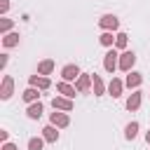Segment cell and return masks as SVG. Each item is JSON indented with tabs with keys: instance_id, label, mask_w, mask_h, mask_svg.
I'll return each instance as SVG.
<instances>
[{
	"instance_id": "6da1fadb",
	"label": "cell",
	"mask_w": 150,
	"mask_h": 150,
	"mask_svg": "<svg viewBox=\"0 0 150 150\" xmlns=\"http://www.w3.org/2000/svg\"><path fill=\"white\" fill-rule=\"evenodd\" d=\"M101 28H105V30H115L117 26H120V21H117V16H112V14H105V16H101Z\"/></svg>"
},
{
	"instance_id": "7a4b0ae2",
	"label": "cell",
	"mask_w": 150,
	"mask_h": 150,
	"mask_svg": "<svg viewBox=\"0 0 150 150\" xmlns=\"http://www.w3.org/2000/svg\"><path fill=\"white\" fill-rule=\"evenodd\" d=\"M103 66H105V70H108V73H112V70L120 66V63H117V52H112V49H110V52L105 54V59H103Z\"/></svg>"
},
{
	"instance_id": "3957f363",
	"label": "cell",
	"mask_w": 150,
	"mask_h": 150,
	"mask_svg": "<svg viewBox=\"0 0 150 150\" xmlns=\"http://www.w3.org/2000/svg\"><path fill=\"white\" fill-rule=\"evenodd\" d=\"M134 61H136V56H134L131 52H124V54H122V59H120V68H122L124 73H129V70H131V66H134Z\"/></svg>"
},
{
	"instance_id": "277c9868",
	"label": "cell",
	"mask_w": 150,
	"mask_h": 150,
	"mask_svg": "<svg viewBox=\"0 0 150 150\" xmlns=\"http://www.w3.org/2000/svg\"><path fill=\"white\" fill-rule=\"evenodd\" d=\"M52 105H54V110H66V112H70V110H73L70 98H61V96H56V98L52 101Z\"/></svg>"
},
{
	"instance_id": "5b68a950",
	"label": "cell",
	"mask_w": 150,
	"mask_h": 150,
	"mask_svg": "<svg viewBox=\"0 0 150 150\" xmlns=\"http://www.w3.org/2000/svg\"><path fill=\"white\" fill-rule=\"evenodd\" d=\"M61 75H63V80L68 82V80H75V77H80V70H77V66H66L63 70H61Z\"/></svg>"
},
{
	"instance_id": "8992f818",
	"label": "cell",
	"mask_w": 150,
	"mask_h": 150,
	"mask_svg": "<svg viewBox=\"0 0 150 150\" xmlns=\"http://www.w3.org/2000/svg\"><path fill=\"white\" fill-rule=\"evenodd\" d=\"M68 115H63V112H52V124L54 127H68Z\"/></svg>"
},
{
	"instance_id": "52a82bcc",
	"label": "cell",
	"mask_w": 150,
	"mask_h": 150,
	"mask_svg": "<svg viewBox=\"0 0 150 150\" xmlns=\"http://www.w3.org/2000/svg\"><path fill=\"white\" fill-rule=\"evenodd\" d=\"M42 136H45V141L54 143V141L59 138V131H56V127H54V124H49V127H45V129H42Z\"/></svg>"
},
{
	"instance_id": "ba28073f",
	"label": "cell",
	"mask_w": 150,
	"mask_h": 150,
	"mask_svg": "<svg viewBox=\"0 0 150 150\" xmlns=\"http://www.w3.org/2000/svg\"><path fill=\"white\" fill-rule=\"evenodd\" d=\"M143 82V77H141V73H129L127 75V87H131V89H136L138 84Z\"/></svg>"
},
{
	"instance_id": "9c48e42d",
	"label": "cell",
	"mask_w": 150,
	"mask_h": 150,
	"mask_svg": "<svg viewBox=\"0 0 150 150\" xmlns=\"http://www.w3.org/2000/svg\"><path fill=\"white\" fill-rule=\"evenodd\" d=\"M12 84H14V82H12V77L7 75V77L2 80V91H0L2 98H9V96H12Z\"/></svg>"
},
{
	"instance_id": "30bf717a",
	"label": "cell",
	"mask_w": 150,
	"mask_h": 150,
	"mask_svg": "<svg viewBox=\"0 0 150 150\" xmlns=\"http://www.w3.org/2000/svg\"><path fill=\"white\" fill-rule=\"evenodd\" d=\"M56 89H59V91H61L66 98H73V96H75V89H73V87H70L66 80H63V82H59V87H56Z\"/></svg>"
},
{
	"instance_id": "8fae6325",
	"label": "cell",
	"mask_w": 150,
	"mask_h": 150,
	"mask_svg": "<svg viewBox=\"0 0 150 150\" xmlns=\"http://www.w3.org/2000/svg\"><path fill=\"white\" fill-rule=\"evenodd\" d=\"M138 105H141V94L134 91V94L127 98V108H129V110H138Z\"/></svg>"
},
{
	"instance_id": "7c38bea8",
	"label": "cell",
	"mask_w": 150,
	"mask_h": 150,
	"mask_svg": "<svg viewBox=\"0 0 150 150\" xmlns=\"http://www.w3.org/2000/svg\"><path fill=\"white\" fill-rule=\"evenodd\" d=\"M52 70H54V61H52V59H47V61H42V63L38 66V73H40V75H49Z\"/></svg>"
},
{
	"instance_id": "4fadbf2b",
	"label": "cell",
	"mask_w": 150,
	"mask_h": 150,
	"mask_svg": "<svg viewBox=\"0 0 150 150\" xmlns=\"http://www.w3.org/2000/svg\"><path fill=\"white\" fill-rule=\"evenodd\" d=\"M91 80H94L91 75H80V77H77V91H87Z\"/></svg>"
},
{
	"instance_id": "5bb4252c",
	"label": "cell",
	"mask_w": 150,
	"mask_h": 150,
	"mask_svg": "<svg viewBox=\"0 0 150 150\" xmlns=\"http://www.w3.org/2000/svg\"><path fill=\"white\" fill-rule=\"evenodd\" d=\"M42 115V103H33V105H28V117L30 120H38Z\"/></svg>"
},
{
	"instance_id": "9a60e30c",
	"label": "cell",
	"mask_w": 150,
	"mask_h": 150,
	"mask_svg": "<svg viewBox=\"0 0 150 150\" xmlns=\"http://www.w3.org/2000/svg\"><path fill=\"white\" fill-rule=\"evenodd\" d=\"M30 84H33V87H40V89H47V87H49V80H47V77L33 75V77H30Z\"/></svg>"
},
{
	"instance_id": "2e32d148",
	"label": "cell",
	"mask_w": 150,
	"mask_h": 150,
	"mask_svg": "<svg viewBox=\"0 0 150 150\" xmlns=\"http://www.w3.org/2000/svg\"><path fill=\"white\" fill-rule=\"evenodd\" d=\"M2 42H5V47H14V45H19V33H7Z\"/></svg>"
},
{
	"instance_id": "e0dca14e",
	"label": "cell",
	"mask_w": 150,
	"mask_h": 150,
	"mask_svg": "<svg viewBox=\"0 0 150 150\" xmlns=\"http://www.w3.org/2000/svg\"><path fill=\"white\" fill-rule=\"evenodd\" d=\"M124 131H127V138L131 141V138H136V131H138V124H136V122H129Z\"/></svg>"
},
{
	"instance_id": "ac0fdd59",
	"label": "cell",
	"mask_w": 150,
	"mask_h": 150,
	"mask_svg": "<svg viewBox=\"0 0 150 150\" xmlns=\"http://www.w3.org/2000/svg\"><path fill=\"white\" fill-rule=\"evenodd\" d=\"M110 94H112V96H120V94H122V82H120V80H112V82H110Z\"/></svg>"
},
{
	"instance_id": "d6986e66",
	"label": "cell",
	"mask_w": 150,
	"mask_h": 150,
	"mask_svg": "<svg viewBox=\"0 0 150 150\" xmlns=\"http://www.w3.org/2000/svg\"><path fill=\"white\" fill-rule=\"evenodd\" d=\"M91 77H94V94H98V96H101V94H103V82H101V77H98V75H91Z\"/></svg>"
},
{
	"instance_id": "ffe728a7",
	"label": "cell",
	"mask_w": 150,
	"mask_h": 150,
	"mask_svg": "<svg viewBox=\"0 0 150 150\" xmlns=\"http://www.w3.org/2000/svg\"><path fill=\"white\" fill-rule=\"evenodd\" d=\"M35 98H38V89H33V87H30V89H26V91H23V101H28V103H30V101H35Z\"/></svg>"
},
{
	"instance_id": "44dd1931",
	"label": "cell",
	"mask_w": 150,
	"mask_h": 150,
	"mask_svg": "<svg viewBox=\"0 0 150 150\" xmlns=\"http://www.w3.org/2000/svg\"><path fill=\"white\" fill-rule=\"evenodd\" d=\"M28 150H42V138H30L28 141Z\"/></svg>"
},
{
	"instance_id": "7402d4cb",
	"label": "cell",
	"mask_w": 150,
	"mask_h": 150,
	"mask_svg": "<svg viewBox=\"0 0 150 150\" xmlns=\"http://www.w3.org/2000/svg\"><path fill=\"white\" fill-rule=\"evenodd\" d=\"M115 45H117L120 49H124V47H127V35H124V33H120V35H115Z\"/></svg>"
},
{
	"instance_id": "603a6c76",
	"label": "cell",
	"mask_w": 150,
	"mask_h": 150,
	"mask_svg": "<svg viewBox=\"0 0 150 150\" xmlns=\"http://www.w3.org/2000/svg\"><path fill=\"white\" fill-rule=\"evenodd\" d=\"M112 40H115V38H112V33H103V35H101V45H105V47H110V45H112Z\"/></svg>"
},
{
	"instance_id": "cb8c5ba5",
	"label": "cell",
	"mask_w": 150,
	"mask_h": 150,
	"mask_svg": "<svg viewBox=\"0 0 150 150\" xmlns=\"http://www.w3.org/2000/svg\"><path fill=\"white\" fill-rule=\"evenodd\" d=\"M0 28H2V33H7V30H9V28H12V21H9V19H5V21H2V26H0Z\"/></svg>"
},
{
	"instance_id": "d4e9b609",
	"label": "cell",
	"mask_w": 150,
	"mask_h": 150,
	"mask_svg": "<svg viewBox=\"0 0 150 150\" xmlns=\"http://www.w3.org/2000/svg\"><path fill=\"white\" fill-rule=\"evenodd\" d=\"M7 7H9V2L7 0H0V12H7Z\"/></svg>"
},
{
	"instance_id": "484cf974",
	"label": "cell",
	"mask_w": 150,
	"mask_h": 150,
	"mask_svg": "<svg viewBox=\"0 0 150 150\" xmlns=\"http://www.w3.org/2000/svg\"><path fill=\"white\" fill-rule=\"evenodd\" d=\"M2 150H16V145H12V143H5V145H2Z\"/></svg>"
},
{
	"instance_id": "4316f807",
	"label": "cell",
	"mask_w": 150,
	"mask_h": 150,
	"mask_svg": "<svg viewBox=\"0 0 150 150\" xmlns=\"http://www.w3.org/2000/svg\"><path fill=\"white\" fill-rule=\"evenodd\" d=\"M145 138H148V143H150V131H148V134H145Z\"/></svg>"
}]
</instances>
